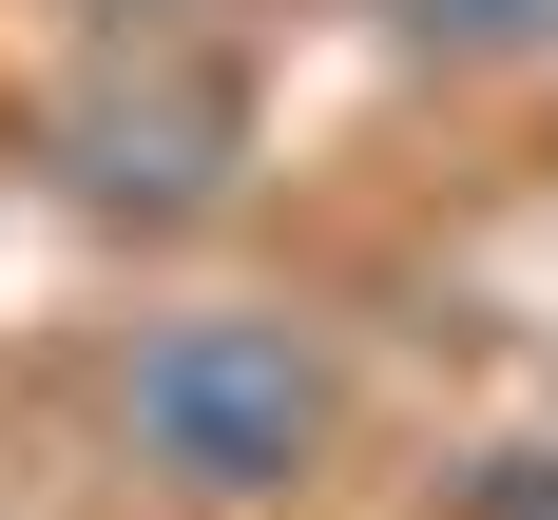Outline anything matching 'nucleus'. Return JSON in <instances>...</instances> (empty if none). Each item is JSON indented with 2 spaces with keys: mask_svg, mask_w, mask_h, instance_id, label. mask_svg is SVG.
Here are the masks:
<instances>
[{
  "mask_svg": "<svg viewBox=\"0 0 558 520\" xmlns=\"http://www.w3.org/2000/svg\"><path fill=\"white\" fill-rule=\"evenodd\" d=\"M97 404L135 444V482H173V501H289L347 424V366L308 309H155Z\"/></svg>",
  "mask_w": 558,
  "mask_h": 520,
  "instance_id": "f257e3e1",
  "label": "nucleus"
},
{
  "mask_svg": "<svg viewBox=\"0 0 558 520\" xmlns=\"http://www.w3.org/2000/svg\"><path fill=\"white\" fill-rule=\"evenodd\" d=\"M58 155H77V193H97V213H193V193L231 173V97H213L173 39H135L97 97L58 116Z\"/></svg>",
  "mask_w": 558,
  "mask_h": 520,
  "instance_id": "f03ea898",
  "label": "nucleus"
},
{
  "mask_svg": "<svg viewBox=\"0 0 558 520\" xmlns=\"http://www.w3.org/2000/svg\"><path fill=\"white\" fill-rule=\"evenodd\" d=\"M404 58H444V77H539L558 58V0H366Z\"/></svg>",
  "mask_w": 558,
  "mask_h": 520,
  "instance_id": "7ed1b4c3",
  "label": "nucleus"
}]
</instances>
